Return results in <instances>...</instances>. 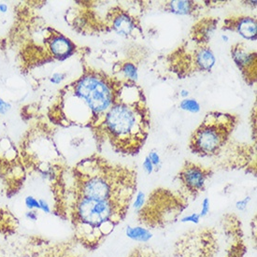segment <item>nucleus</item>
I'll return each instance as SVG.
<instances>
[{
    "label": "nucleus",
    "instance_id": "9d476101",
    "mask_svg": "<svg viewBox=\"0 0 257 257\" xmlns=\"http://www.w3.org/2000/svg\"><path fill=\"white\" fill-rule=\"evenodd\" d=\"M231 55L234 62L238 65L244 78L253 84L257 80V53L250 51L243 43L235 44Z\"/></svg>",
    "mask_w": 257,
    "mask_h": 257
},
{
    "label": "nucleus",
    "instance_id": "473e14b6",
    "mask_svg": "<svg viewBox=\"0 0 257 257\" xmlns=\"http://www.w3.org/2000/svg\"><path fill=\"white\" fill-rule=\"evenodd\" d=\"M188 95H189V92L186 91V90H183V91L181 92V96H182V97H188Z\"/></svg>",
    "mask_w": 257,
    "mask_h": 257
},
{
    "label": "nucleus",
    "instance_id": "bb28decb",
    "mask_svg": "<svg viewBox=\"0 0 257 257\" xmlns=\"http://www.w3.org/2000/svg\"><path fill=\"white\" fill-rule=\"evenodd\" d=\"M65 78V74L64 73H55L53 74V76L51 77V82L54 84H59L62 80Z\"/></svg>",
    "mask_w": 257,
    "mask_h": 257
},
{
    "label": "nucleus",
    "instance_id": "f3484780",
    "mask_svg": "<svg viewBox=\"0 0 257 257\" xmlns=\"http://www.w3.org/2000/svg\"><path fill=\"white\" fill-rule=\"evenodd\" d=\"M127 237L130 240L139 242H147L153 238V233L147 227L142 226H128L126 230Z\"/></svg>",
    "mask_w": 257,
    "mask_h": 257
},
{
    "label": "nucleus",
    "instance_id": "1a4fd4ad",
    "mask_svg": "<svg viewBox=\"0 0 257 257\" xmlns=\"http://www.w3.org/2000/svg\"><path fill=\"white\" fill-rule=\"evenodd\" d=\"M212 175V170L193 162H185L178 174L183 190L189 196H196L205 190L206 183Z\"/></svg>",
    "mask_w": 257,
    "mask_h": 257
},
{
    "label": "nucleus",
    "instance_id": "9b49d317",
    "mask_svg": "<svg viewBox=\"0 0 257 257\" xmlns=\"http://www.w3.org/2000/svg\"><path fill=\"white\" fill-rule=\"evenodd\" d=\"M79 247L81 246L73 239L70 241L47 243V246L40 250L38 257H86Z\"/></svg>",
    "mask_w": 257,
    "mask_h": 257
},
{
    "label": "nucleus",
    "instance_id": "c756f323",
    "mask_svg": "<svg viewBox=\"0 0 257 257\" xmlns=\"http://www.w3.org/2000/svg\"><path fill=\"white\" fill-rule=\"evenodd\" d=\"M40 202V210H42L44 213H51L52 212V209L48 204V202L44 199H39Z\"/></svg>",
    "mask_w": 257,
    "mask_h": 257
},
{
    "label": "nucleus",
    "instance_id": "393cba45",
    "mask_svg": "<svg viewBox=\"0 0 257 257\" xmlns=\"http://www.w3.org/2000/svg\"><path fill=\"white\" fill-rule=\"evenodd\" d=\"M148 158L151 160L154 168H157L160 165V156H159L158 153L152 152V153H149Z\"/></svg>",
    "mask_w": 257,
    "mask_h": 257
},
{
    "label": "nucleus",
    "instance_id": "4468645a",
    "mask_svg": "<svg viewBox=\"0 0 257 257\" xmlns=\"http://www.w3.org/2000/svg\"><path fill=\"white\" fill-rule=\"evenodd\" d=\"M216 24L217 21L213 19H206L201 21L193 26L192 40L197 43L207 44L216 28Z\"/></svg>",
    "mask_w": 257,
    "mask_h": 257
},
{
    "label": "nucleus",
    "instance_id": "4be33fe9",
    "mask_svg": "<svg viewBox=\"0 0 257 257\" xmlns=\"http://www.w3.org/2000/svg\"><path fill=\"white\" fill-rule=\"evenodd\" d=\"M200 215L199 213H192L190 215H187L185 217L181 218L180 222L181 223H192L194 225H197L200 222Z\"/></svg>",
    "mask_w": 257,
    "mask_h": 257
},
{
    "label": "nucleus",
    "instance_id": "f8f14e48",
    "mask_svg": "<svg viewBox=\"0 0 257 257\" xmlns=\"http://www.w3.org/2000/svg\"><path fill=\"white\" fill-rule=\"evenodd\" d=\"M48 50L50 56L52 58H56L59 60H63L70 56H72L75 52L76 46L71 40L64 37L61 33H53V29H51V33H49Z\"/></svg>",
    "mask_w": 257,
    "mask_h": 257
},
{
    "label": "nucleus",
    "instance_id": "2eb2a0df",
    "mask_svg": "<svg viewBox=\"0 0 257 257\" xmlns=\"http://www.w3.org/2000/svg\"><path fill=\"white\" fill-rule=\"evenodd\" d=\"M135 19L125 11H118L113 14L112 27L115 32L121 35H129L136 27Z\"/></svg>",
    "mask_w": 257,
    "mask_h": 257
},
{
    "label": "nucleus",
    "instance_id": "20e7f679",
    "mask_svg": "<svg viewBox=\"0 0 257 257\" xmlns=\"http://www.w3.org/2000/svg\"><path fill=\"white\" fill-rule=\"evenodd\" d=\"M117 82L97 70H87L61 92V96L67 97V103L75 104L74 123H81L92 128H96L104 119L106 113L112 108L121 87Z\"/></svg>",
    "mask_w": 257,
    "mask_h": 257
},
{
    "label": "nucleus",
    "instance_id": "412c9836",
    "mask_svg": "<svg viewBox=\"0 0 257 257\" xmlns=\"http://www.w3.org/2000/svg\"><path fill=\"white\" fill-rule=\"evenodd\" d=\"M24 204L28 210H40L39 199H37L33 195H27L24 198Z\"/></svg>",
    "mask_w": 257,
    "mask_h": 257
},
{
    "label": "nucleus",
    "instance_id": "7ed1b4c3",
    "mask_svg": "<svg viewBox=\"0 0 257 257\" xmlns=\"http://www.w3.org/2000/svg\"><path fill=\"white\" fill-rule=\"evenodd\" d=\"M149 125L143 92L128 80L121 84L115 102L93 129L104 136L114 151L135 154L144 144Z\"/></svg>",
    "mask_w": 257,
    "mask_h": 257
},
{
    "label": "nucleus",
    "instance_id": "aec40b11",
    "mask_svg": "<svg viewBox=\"0 0 257 257\" xmlns=\"http://www.w3.org/2000/svg\"><path fill=\"white\" fill-rule=\"evenodd\" d=\"M122 71L125 74V76L128 79V80H132L133 82L137 79V70L136 65L133 63H125Z\"/></svg>",
    "mask_w": 257,
    "mask_h": 257
},
{
    "label": "nucleus",
    "instance_id": "72a5a7b5",
    "mask_svg": "<svg viewBox=\"0 0 257 257\" xmlns=\"http://www.w3.org/2000/svg\"><path fill=\"white\" fill-rule=\"evenodd\" d=\"M222 39L225 40V41H227V40H228V37H227V36H224V35H223V36H222Z\"/></svg>",
    "mask_w": 257,
    "mask_h": 257
},
{
    "label": "nucleus",
    "instance_id": "6ab92c4d",
    "mask_svg": "<svg viewBox=\"0 0 257 257\" xmlns=\"http://www.w3.org/2000/svg\"><path fill=\"white\" fill-rule=\"evenodd\" d=\"M180 108L184 111L193 113H198L200 111L199 103L194 99H188V98L182 100V102L180 103Z\"/></svg>",
    "mask_w": 257,
    "mask_h": 257
},
{
    "label": "nucleus",
    "instance_id": "2f4dec72",
    "mask_svg": "<svg viewBox=\"0 0 257 257\" xmlns=\"http://www.w3.org/2000/svg\"><path fill=\"white\" fill-rule=\"evenodd\" d=\"M7 10H8V5H6V4H4V3L0 4V12L5 13Z\"/></svg>",
    "mask_w": 257,
    "mask_h": 257
},
{
    "label": "nucleus",
    "instance_id": "cd10ccee",
    "mask_svg": "<svg viewBox=\"0 0 257 257\" xmlns=\"http://www.w3.org/2000/svg\"><path fill=\"white\" fill-rule=\"evenodd\" d=\"M143 168H144V170L147 174L150 175V174L153 173L154 167H153L151 160L148 158V156L145 157L144 162H143Z\"/></svg>",
    "mask_w": 257,
    "mask_h": 257
},
{
    "label": "nucleus",
    "instance_id": "f03ea898",
    "mask_svg": "<svg viewBox=\"0 0 257 257\" xmlns=\"http://www.w3.org/2000/svg\"><path fill=\"white\" fill-rule=\"evenodd\" d=\"M55 196L53 212L67 221L73 240L83 249L95 251L128 215L130 202L97 200L80 196L52 185Z\"/></svg>",
    "mask_w": 257,
    "mask_h": 257
},
{
    "label": "nucleus",
    "instance_id": "c85d7f7f",
    "mask_svg": "<svg viewBox=\"0 0 257 257\" xmlns=\"http://www.w3.org/2000/svg\"><path fill=\"white\" fill-rule=\"evenodd\" d=\"M11 105L0 98V114H6L10 110Z\"/></svg>",
    "mask_w": 257,
    "mask_h": 257
},
{
    "label": "nucleus",
    "instance_id": "7c9ffc66",
    "mask_svg": "<svg viewBox=\"0 0 257 257\" xmlns=\"http://www.w3.org/2000/svg\"><path fill=\"white\" fill-rule=\"evenodd\" d=\"M25 218L30 220V221H37L38 218H39V213H38V210H28L25 212Z\"/></svg>",
    "mask_w": 257,
    "mask_h": 257
},
{
    "label": "nucleus",
    "instance_id": "39448f33",
    "mask_svg": "<svg viewBox=\"0 0 257 257\" xmlns=\"http://www.w3.org/2000/svg\"><path fill=\"white\" fill-rule=\"evenodd\" d=\"M237 117L232 114L209 113L190 139L192 153L199 156H212L224 147L237 125Z\"/></svg>",
    "mask_w": 257,
    "mask_h": 257
},
{
    "label": "nucleus",
    "instance_id": "423d86ee",
    "mask_svg": "<svg viewBox=\"0 0 257 257\" xmlns=\"http://www.w3.org/2000/svg\"><path fill=\"white\" fill-rule=\"evenodd\" d=\"M186 206L188 205L180 195H174L166 189H156L137 211L138 222L147 226L148 229L161 228L173 220H177L179 214Z\"/></svg>",
    "mask_w": 257,
    "mask_h": 257
},
{
    "label": "nucleus",
    "instance_id": "5701e85b",
    "mask_svg": "<svg viewBox=\"0 0 257 257\" xmlns=\"http://www.w3.org/2000/svg\"><path fill=\"white\" fill-rule=\"evenodd\" d=\"M145 201H146L145 193H142V192H138V193L136 194V199H135V202H134V204H133V207L138 211L139 209L143 207V205L145 204Z\"/></svg>",
    "mask_w": 257,
    "mask_h": 257
},
{
    "label": "nucleus",
    "instance_id": "a878e982",
    "mask_svg": "<svg viewBox=\"0 0 257 257\" xmlns=\"http://www.w3.org/2000/svg\"><path fill=\"white\" fill-rule=\"evenodd\" d=\"M250 201H251V197L250 196H246L245 198L238 201L236 203V208H237V209H239V210H244V209L247 208Z\"/></svg>",
    "mask_w": 257,
    "mask_h": 257
},
{
    "label": "nucleus",
    "instance_id": "f257e3e1",
    "mask_svg": "<svg viewBox=\"0 0 257 257\" xmlns=\"http://www.w3.org/2000/svg\"><path fill=\"white\" fill-rule=\"evenodd\" d=\"M52 185L97 200L132 201L137 189V172L128 167L92 155L72 168L52 167Z\"/></svg>",
    "mask_w": 257,
    "mask_h": 257
},
{
    "label": "nucleus",
    "instance_id": "ddd939ff",
    "mask_svg": "<svg viewBox=\"0 0 257 257\" xmlns=\"http://www.w3.org/2000/svg\"><path fill=\"white\" fill-rule=\"evenodd\" d=\"M224 28L239 33L246 40H257V19L254 17L241 16L226 19Z\"/></svg>",
    "mask_w": 257,
    "mask_h": 257
},
{
    "label": "nucleus",
    "instance_id": "0eeeda50",
    "mask_svg": "<svg viewBox=\"0 0 257 257\" xmlns=\"http://www.w3.org/2000/svg\"><path fill=\"white\" fill-rule=\"evenodd\" d=\"M3 145L0 140V194L10 198L24 185L26 170L13 145L9 144L7 138Z\"/></svg>",
    "mask_w": 257,
    "mask_h": 257
},
{
    "label": "nucleus",
    "instance_id": "b1692460",
    "mask_svg": "<svg viewBox=\"0 0 257 257\" xmlns=\"http://www.w3.org/2000/svg\"><path fill=\"white\" fill-rule=\"evenodd\" d=\"M209 209H210V202L208 197L204 198V200L202 201V206H201V210L199 212V215L201 218H204L209 214Z\"/></svg>",
    "mask_w": 257,
    "mask_h": 257
},
{
    "label": "nucleus",
    "instance_id": "6e6552de",
    "mask_svg": "<svg viewBox=\"0 0 257 257\" xmlns=\"http://www.w3.org/2000/svg\"><path fill=\"white\" fill-rule=\"evenodd\" d=\"M193 43V49L189 48L188 45L186 47H179L177 52L171 55L172 59H180L181 62L184 61L187 64L183 77L188 76L193 71H209L215 64V57L209 46L195 41ZM180 61H173V63Z\"/></svg>",
    "mask_w": 257,
    "mask_h": 257
},
{
    "label": "nucleus",
    "instance_id": "dca6fc26",
    "mask_svg": "<svg viewBox=\"0 0 257 257\" xmlns=\"http://www.w3.org/2000/svg\"><path fill=\"white\" fill-rule=\"evenodd\" d=\"M18 219L8 209H0V236H12L18 229Z\"/></svg>",
    "mask_w": 257,
    "mask_h": 257
},
{
    "label": "nucleus",
    "instance_id": "a211bd4d",
    "mask_svg": "<svg viewBox=\"0 0 257 257\" xmlns=\"http://www.w3.org/2000/svg\"><path fill=\"white\" fill-rule=\"evenodd\" d=\"M168 7L171 12L185 15L194 11L195 3L193 1H170Z\"/></svg>",
    "mask_w": 257,
    "mask_h": 257
}]
</instances>
